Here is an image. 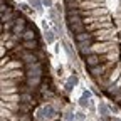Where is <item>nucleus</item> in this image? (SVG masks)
Masks as SVG:
<instances>
[{"label": "nucleus", "mask_w": 121, "mask_h": 121, "mask_svg": "<svg viewBox=\"0 0 121 121\" xmlns=\"http://www.w3.org/2000/svg\"><path fill=\"white\" fill-rule=\"evenodd\" d=\"M113 121H121V119L119 118H113Z\"/></svg>", "instance_id": "nucleus-35"}, {"label": "nucleus", "mask_w": 121, "mask_h": 121, "mask_svg": "<svg viewBox=\"0 0 121 121\" xmlns=\"http://www.w3.org/2000/svg\"><path fill=\"white\" fill-rule=\"evenodd\" d=\"M19 121H30V116H29V114H24V116H19Z\"/></svg>", "instance_id": "nucleus-31"}, {"label": "nucleus", "mask_w": 121, "mask_h": 121, "mask_svg": "<svg viewBox=\"0 0 121 121\" xmlns=\"http://www.w3.org/2000/svg\"><path fill=\"white\" fill-rule=\"evenodd\" d=\"M20 59L24 60V64L27 66V64H35V62H40V60L37 59V56H35V52H30V51H24L22 52V56H20Z\"/></svg>", "instance_id": "nucleus-7"}, {"label": "nucleus", "mask_w": 121, "mask_h": 121, "mask_svg": "<svg viewBox=\"0 0 121 121\" xmlns=\"http://www.w3.org/2000/svg\"><path fill=\"white\" fill-rule=\"evenodd\" d=\"M19 7H20V9H22V10H24V12H30V9H29V7H30V5H27V4H20V5H19Z\"/></svg>", "instance_id": "nucleus-30"}, {"label": "nucleus", "mask_w": 121, "mask_h": 121, "mask_svg": "<svg viewBox=\"0 0 121 121\" xmlns=\"http://www.w3.org/2000/svg\"><path fill=\"white\" fill-rule=\"evenodd\" d=\"M76 119H78V121H84L86 119V114L82 111H78V113H76Z\"/></svg>", "instance_id": "nucleus-26"}, {"label": "nucleus", "mask_w": 121, "mask_h": 121, "mask_svg": "<svg viewBox=\"0 0 121 121\" xmlns=\"http://www.w3.org/2000/svg\"><path fill=\"white\" fill-rule=\"evenodd\" d=\"M29 5H32L39 13H42V10H44V5H42L40 0H29Z\"/></svg>", "instance_id": "nucleus-20"}, {"label": "nucleus", "mask_w": 121, "mask_h": 121, "mask_svg": "<svg viewBox=\"0 0 121 121\" xmlns=\"http://www.w3.org/2000/svg\"><path fill=\"white\" fill-rule=\"evenodd\" d=\"M56 116H57V111L52 104H44L40 109H37V118L42 119V121H49Z\"/></svg>", "instance_id": "nucleus-2"}, {"label": "nucleus", "mask_w": 121, "mask_h": 121, "mask_svg": "<svg viewBox=\"0 0 121 121\" xmlns=\"http://www.w3.org/2000/svg\"><path fill=\"white\" fill-rule=\"evenodd\" d=\"M62 45H64V51H66V54H67V57H69V60H76V57H74V52H72V49H71V45H69V42L67 40H62Z\"/></svg>", "instance_id": "nucleus-19"}, {"label": "nucleus", "mask_w": 121, "mask_h": 121, "mask_svg": "<svg viewBox=\"0 0 121 121\" xmlns=\"http://www.w3.org/2000/svg\"><path fill=\"white\" fill-rule=\"evenodd\" d=\"M119 12H121V2H119Z\"/></svg>", "instance_id": "nucleus-36"}, {"label": "nucleus", "mask_w": 121, "mask_h": 121, "mask_svg": "<svg viewBox=\"0 0 121 121\" xmlns=\"http://www.w3.org/2000/svg\"><path fill=\"white\" fill-rule=\"evenodd\" d=\"M17 86V81L12 79H2V87H15Z\"/></svg>", "instance_id": "nucleus-23"}, {"label": "nucleus", "mask_w": 121, "mask_h": 121, "mask_svg": "<svg viewBox=\"0 0 121 121\" xmlns=\"http://www.w3.org/2000/svg\"><path fill=\"white\" fill-rule=\"evenodd\" d=\"M67 25H69V30L72 32V35L81 34V32H86L84 19H81L79 15H76V17H67Z\"/></svg>", "instance_id": "nucleus-1"}, {"label": "nucleus", "mask_w": 121, "mask_h": 121, "mask_svg": "<svg viewBox=\"0 0 121 121\" xmlns=\"http://www.w3.org/2000/svg\"><path fill=\"white\" fill-rule=\"evenodd\" d=\"M76 42H78V44H82V42H87V40H93V34H91V32H87V30H86V32H81V34H76L74 37H72Z\"/></svg>", "instance_id": "nucleus-12"}, {"label": "nucleus", "mask_w": 121, "mask_h": 121, "mask_svg": "<svg viewBox=\"0 0 121 121\" xmlns=\"http://www.w3.org/2000/svg\"><path fill=\"white\" fill-rule=\"evenodd\" d=\"M22 66H24V60H9V62L2 67V72L15 71V69H22Z\"/></svg>", "instance_id": "nucleus-9"}, {"label": "nucleus", "mask_w": 121, "mask_h": 121, "mask_svg": "<svg viewBox=\"0 0 121 121\" xmlns=\"http://www.w3.org/2000/svg\"><path fill=\"white\" fill-rule=\"evenodd\" d=\"M42 74H44V69L40 62L25 66V78H42Z\"/></svg>", "instance_id": "nucleus-3"}, {"label": "nucleus", "mask_w": 121, "mask_h": 121, "mask_svg": "<svg viewBox=\"0 0 121 121\" xmlns=\"http://www.w3.org/2000/svg\"><path fill=\"white\" fill-rule=\"evenodd\" d=\"M22 76H25V71H22V69H15V71L2 72V79H15V78H22Z\"/></svg>", "instance_id": "nucleus-10"}, {"label": "nucleus", "mask_w": 121, "mask_h": 121, "mask_svg": "<svg viewBox=\"0 0 121 121\" xmlns=\"http://www.w3.org/2000/svg\"><path fill=\"white\" fill-rule=\"evenodd\" d=\"M40 2H42V5H44V7H47L49 10L54 7V0H40Z\"/></svg>", "instance_id": "nucleus-25"}, {"label": "nucleus", "mask_w": 121, "mask_h": 121, "mask_svg": "<svg viewBox=\"0 0 121 121\" xmlns=\"http://www.w3.org/2000/svg\"><path fill=\"white\" fill-rule=\"evenodd\" d=\"M56 32L54 30H51V29H44V37H45V42L47 44H54V40H56Z\"/></svg>", "instance_id": "nucleus-16"}, {"label": "nucleus", "mask_w": 121, "mask_h": 121, "mask_svg": "<svg viewBox=\"0 0 121 121\" xmlns=\"http://www.w3.org/2000/svg\"><path fill=\"white\" fill-rule=\"evenodd\" d=\"M98 111H99V114L103 116V119H106V118L109 116V108H108V106H106L103 101L98 104Z\"/></svg>", "instance_id": "nucleus-18"}, {"label": "nucleus", "mask_w": 121, "mask_h": 121, "mask_svg": "<svg viewBox=\"0 0 121 121\" xmlns=\"http://www.w3.org/2000/svg\"><path fill=\"white\" fill-rule=\"evenodd\" d=\"M25 29H27V20H25V17H20L15 20V24H13V29H12V34L13 35H19V37H22V34L25 32Z\"/></svg>", "instance_id": "nucleus-6"}, {"label": "nucleus", "mask_w": 121, "mask_h": 121, "mask_svg": "<svg viewBox=\"0 0 121 121\" xmlns=\"http://www.w3.org/2000/svg\"><path fill=\"white\" fill-rule=\"evenodd\" d=\"M82 98L91 99V98H93V93H91V91H84V93H82Z\"/></svg>", "instance_id": "nucleus-29"}, {"label": "nucleus", "mask_w": 121, "mask_h": 121, "mask_svg": "<svg viewBox=\"0 0 121 121\" xmlns=\"http://www.w3.org/2000/svg\"><path fill=\"white\" fill-rule=\"evenodd\" d=\"M91 2H94V4H99V5H104V0H91Z\"/></svg>", "instance_id": "nucleus-34"}, {"label": "nucleus", "mask_w": 121, "mask_h": 121, "mask_svg": "<svg viewBox=\"0 0 121 121\" xmlns=\"http://www.w3.org/2000/svg\"><path fill=\"white\" fill-rule=\"evenodd\" d=\"M42 82V78H25V84L32 89V87H39Z\"/></svg>", "instance_id": "nucleus-17"}, {"label": "nucleus", "mask_w": 121, "mask_h": 121, "mask_svg": "<svg viewBox=\"0 0 121 121\" xmlns=\"http://www.w3.org/2000/svg\"><path fill=\"white\" fill-rule=\"evenodd\" d=\"M13 42H15L13 39H10V40H7V44H4V47H7V49H13V45H15Z\"/></svg>", "instance_id": "nucleus-27"}, {"label": "nucleus", "mask_w": 121, "mask_h": 121, "mask_svg": "<svg viewBox=\"0 0 121 121\" xmlns=\"http://www.w3.org/2000/svg\"><path fill=\"white\" fill-rule=\"evenodd\" d=\"M24 40H37V29L35 27H27L25 32L22 34Z\"/></svg>", "instance_id": "nucleus-11"}, {"label": "nucleus", "mask_w": 121, "mask_h": 121, "mask_svg": "<svg viewBox=\"0 0 121 121\" xmlns=\"http://www.w3.org/2000/svg\"><path fill=\"white\" fill-rule=\"evenodd\" d=\"M101 62H103V59H101L99 54H89V56H86V66H87L89 69L99 66Z\"/></svg>", "instance_id": "nucleus-8"}, {"label": "nucleus", "mask_w": 121, "mask_h": 121, "mask_svg": "<svg viewBox=\"0 0 121 121\" xmlns=\"http://www.w3.org/2000/svg\"><path fill=\"white\" fill-rule=\"evenodd\" d=\"M9 60H10L9 57H2V60H0V66H2V67H4V66H5V64L9 62Z\"/></svg>", "instance_id": "nucleus-32"}, {"label": "nucleus", "mask_w": 121, "mask_h": 121, "mask_svg": "<svg viewBox=\"0 0 121 121\" xmlns=\"http://www.w3.org/2000/svg\"><path fill=\"white\" fill-rule=\"evenodd\" d=\"M113 49H116V47H114V44H113L111 40L93 44V54H108V52H111Z\"/></svg>", "instance_id": "nucleus-4"}, {"label": "nucleus", "mask_w": 121, "mask_h": 121, "mask_svg": "<svg viewBox=\"0 0 121 121\" xmlns=\"http://www.w3.org/2000/svg\"><path fill=\"white\" fill-rule=\"evenodd\" d=\"M17 86L15 87H2V94H12V93H17Z\"/></svg>", "instance_id": "nucleus-24"}, {"label": "nucleus", "mask_w": 121, "mask_h": 121, "mask_svg": "<svg viewBox=\"0 0 121 121\" xmlns=\"http://www.w3.org/2000/svg\"><path fill=\"white\" fill-rule=\"evenodd\" d=\"M78 76H76V74H72V76H69V79H67V82H66V91H67V93H71V91L74 89V86L76 84H78Z\"/></svg>", "instance_id": "nucleus-15"}, {"label": "nucleus", "mask_w": 121, "mask_h": 121, "mask_svg": "<svg viewBox=\"0 0 121 121\" xmlns=\"http://www.w3.org/2000/svg\"><path fill=\"white\" fill-rule=\"evenodd\" d=\"M54 7H56V12H59V13L62 12V5H60V4H56Z\"/></svg>", "instance_id": "nucleus-33"}, {"label": "nucleus", "mask_w": 121, "mask_h": 121, "mask_svg": "<svg viewBox=\"0 0 121 121\" xmlns=\"http://www.w3.org/2000/svg\"><path fill=\"white\" fill-rule=\"evenodd\" d=\"M81 4H82V0H66V7L67 9H79Z\"/></svg>", "instance_id": "nucleus-21"}, {"label": "nucleus", "mask_w": 121, "mask_h": 121, "mask_svg": "<svg viewBox=\"0 0 121 121\" xmlns=\"http://www.w3.org/2000/svg\"><path fill=\"white\" fill-rule=\"evenodd\" d=\"M72 118H76V116H74V113H71V111H67V113L64 114V119H66V121H71Z\"/></svg>", "instance_id": "nucleus-28"}, {"label": "nucleus", "mask_w": 121, "mask_h": 121, "mask_svg": "<svg viewBox=\"0 0 121 121\" xmlns=\"http://www.w3.org/2000/svg\"><path fill=\"white\" fill-rule=\"evenodd\" d=\"M93 34V39L94 40H111L113 39V34H114V30L113 29H101V30H96V32H91Z\"/></svg>", "instance_id": "nucleus-5"}, {"label": "nucleus", "mask_w": 121, "mask_h": 121, "mask_svg": "<svg viewBox=\"0 0 121 121\" xmlns=\"http://www.w3.org/2000/svg\"><path fill=\"white\" fill-rule=\"evenodd\" d=\"M119 30H121V27H119Z\"/></svg>", "instance_id": "nucleus-37"}, {"label": "nucleus", "mask_w": 121, "mask_h": 121, "mask_svg": "<svg viewBox=\"0 0 121 121\" xmlns=\"http://www.w3.org/2000/svg\"><path fill=\"white\" fill-rule=\"evenodd\" d=\"M20 103H24V104H30V103H32V96H30L29 93L20 94Z\"/></svg>", "instance_id": "nucleus-22"}, {"label": "nucleus", "mask_w": 121, "mask_h": 121, "mask_svg": "<svg viewBox=\"0 0 121 121\" xmlns=\"http://www.w3.org/2000/svg\"><path fill=\"white\" fill-rule=\"evenodd\" d=\"M22 47H24L25 51L34 52V51L39 49V42H37V40H24V42H22Z\"/></svg>", "instance_id": "nucleus-14"}, {"label": "nucleus", "mask_w": 121, "mask_h": 121, "mask_svg": "<svg viewBox=\"0 0 121 121\" xmlns=\"http://www.w3.org/2000/svg\"><path fill=\"white\" fill-rule=\"evenodd\" d=\"M89 72H91V76H93L94 79H99V76H106L104 72H106V69H104V66H96V67H91L89 69Z\"/></svg>", "instance_id": "nucleus-13"}]
</instances>
